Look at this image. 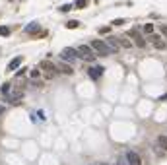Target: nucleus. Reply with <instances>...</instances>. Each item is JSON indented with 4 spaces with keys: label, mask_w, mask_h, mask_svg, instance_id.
Returning <instances> with one entry per match:
<instances>
[{
    "label": "nucleus",
    "mask_w": 167,
    "mask_h": 165,
    "mask_svg": "<svg viewBox=\"0 0 167 165\" xmlns=\"http://www.w3.org/2000/svg\"><path fill=\"white\" fill-rule=\"evenodd\" d=\"M124 161H126V158H119V161H117L115 165H124Z\"/></svg>",
    "instance_id": "24"
},
{
    "label": "nucleus",
    "mask_w": 167,
    "mask_h": 165,
    "mask_svg": "<svg viewBox=\"0 0 167 165\" xmlns=\"http://www.w3.org/2000/svg\"><path fill=\"white\" fill-rule=\"evenodd\" d=\"M60 56H62V60H64V62H68V64H74L76 60L80 58L78 51H76V49H72V47H64L62 51H60Z\"/></svg>",
    "instance_id": "3"
},
{
    "label": "nucleus",
    "mask_w": 167,
    "mask_h": 165,
    "mask_svg": "<svg viewBox=\"0 0 167 165\" xmlns=\"http://www.w3.org/2000/svg\"><path fill=\"white\" fill-rule=\"evenodd\" d=\"M0 93H2L4 97L10 95V84H2V88H0Z\"/></svg>",
    "instance_id": "15"
},
{
    "label": "nucleus",
    "mask_w": 167,
    "mask_h": 165,
    "mask_svg": "<svg viewBox=\"0 0 167 165\" xmlns=\"http://www.w3.org/2000/svg\"><path fill=\"white\" fill-rule=\"evenodd\" d=\"M160 29H161V33L167 37V26H160Z\"/></svg>",
    "instance_id": "23"
},
{
    "label": "nucleus",
    "mask_w": 167,
    "mask_h": 165,
    "mask_svg": "<svg viewBox=\"0 0 167 165\" xmlns=\"http://www.w3.org/2000/svg\"><path fill=\"white\" fill-rule=\"evenodd\" d=\"M76 51H78L80 58H84L85 62H93V60L97 58V55H95V52H93V49L89 47V45H80V47L76 49Z\"/></svg>",
    "instance_id": "2"
},
{
    "label": "nucleus",
    "mask_w": 167,
    "mask_h": 165,
    "mask_svg": "<svg viewBox=\"0 0 167 165\" xmlns=\"http://www.w3.org/2000/svg\"><path fill=\"white\" fill-rule=\"evenodd\" d=\"M101 165H107V163H101Z\"/></svg>",
    "instance_id": "28"
},
{
    "label": "nucleus",
    "mask_w": 167,
    "mask_h": 165,
    "mask_svg": "<svg viewBox=\"0 0 167 165\" xmlns=\"http://www.w3.org/2000/svg\"><path fill=\"white\" fill-rule=\"evenodd\" d=\"M99 31H101V33H109V31H111V27H101Z\"/></svg>",
    "instance_id": "26"
},
{
    "label": "nucleus",
    "mask_w": 167,
    "mask_h": 165,
    "mask_svg": "<svg viewBox=\"0 0 167 165\" xmlns=\"http://www.w3.org/2000/svg\"><path fill=\"white\" fill-rule=\"evenodd\" d=\"M10 35V29L8 27H0V37H8Z\"/></svg>",
    "instance_id": "20"
},
{
    "label": "nucleus",
    "mask_w": 167,
    "mask_h": 165,
    "mask_svg": "<svg viewBox=\"0 0 167 165\" xmlns=\"http://www.w3.org/2000/svg\"><path fill=\"white\" fill-rule=\"evenodd\" d=\"M142 31H144V33H148V35H152V33L156 31V26H154V23H146V26L142 27Z\"/></svg>",
    "instance_id": "14"
},
{
    "label": "nucleus",
    "mask_w": 167,
    "mask_h": 165,
    "mask_svg": "<svg viewBox=\"0 0 167 165\" xmlns=\"http://www.w3.org/2000/svg\"><path fill=\"white\" fill-rule=\"evenodd\" d=\"M29 76L33 78V80H35V78H39V76H41V72H39V68H33V70H31V72H29Z\"/></svg>",
    "instance_id": "19"
},
{
    "label": "nucleus",
    "mask_w": 167,
    "mask_h": 165,
    "mask_svg": "<svg viewBox=\"0 0 167 165\" xmlns=\"http://www.w3.org/2000/svg\"><path fill=\"white\" fill-rule=\"evenodd\" d=\"M105 43H107V47L111 49V52H117V51L121 49L119 45H117V43H119V39H115V37H109V39L105 41Z\"/></svg>",
    "instance_id": "9"
},
{
    "label": "nucleus",
    "mask_w": 167,
    "mask_h": 165,
    "mask_svg": "<svg viewBox=\"0 0 167 165\" xmlns=\"http://www.w3.org/2000/svg\"><path fill=\"white\" fill-rule=\"evenodd\" d=\"M157 146H161V148H163V150L167 152V134L157 136Z\"/></svg>",
    "instance_id": "12"
},
{
    "label": "nucleus",
    "mask_w": 167,
    "mask_h": 165,
    "mask_svg": "<svg viewBox=\"0 0 167 165\" xmlns=\"http://www.w3.org/2000/svg\"><path fill=\"white\" fill-rule=\"evenodd\" d=\"M23 74H25V68H22V70H18V74H16V76H19V78H22V76H23Z\"/></svg>",
    "instance_id": "25"
},
{
    "label": "nucleus",
    "mask_w": 167,
    "mask_h": 165,
    "mask_svg": "<svg viewBox=\"0 0 167 165\" xmlns=\"http://www.w3.org/2000/svg\"><path fill=\"white\" fill-rule=\"evenodd\" d=\"M56 70H58V74H66V76H72V74H74V68L68 62H64V60L56 64Z\"/></svg>",
    "instance_id": "7"
},
{
    "label": "nucleus",
    "mask_w": 167,
    "mask_h": 165,
    "mask_svg": "<svg viewBox=\"0 0 167 165\" xmlns=\"http://www.w3.org/2000/svg\"><path fill=\"white\" fill-rule=\"evenodd\" d=\"M124 23H126L124 20H123V18H119V20H115V22H113V26H124Z\"/></svg>",
    "instance_id": "22"
},
{
    "label": "nucleus",
    "mask_w": 167,
    "mask_h": 165,
    "mask_svg": "<svg viewBox=\"0 0 167 165\" xmlns=\"http://www.w3.org/2000/svg\"><path fill=\"white\" fill-rule=\"evenodd\" d=\"M41 68L45 70V72H47V74H45L47 78H55L56 74H58V70H56V64H52L51 60H43V62H41Z\"/></svg>",
    "instance_id": "5"
},
{
    "label": "nucleus",
    "mask_w": 167,
    "mask_h": 165,
    "mask_svg": "<svg viewBox=\"0 0 167 165\" xmlns=\"http://www.w3.org/2000/svg\"><path fill=\"white\" fill-rule=\"evenodd\" d=\"M152 41H154V47H156V49H165V43L161 41V37H160V35H154V37H152Z\"/></svg>",
    "instance_id": "10"
},
{
    "label": "nucleus",
    "mask_w": 167,
    "mask_h": 165,
    "mask_svg": "<svg viewBox=\"0 0 167 165\" xmlns=\"http://www.w3.org/2000/svg\"><path fill=\"white\" fill-rule=\"evenodd\" d=\"M68 29H76V27H80V22H76V20H70V22L66 23Z\"/></svg>",
    "instance_id": "16"
},
{
    "label": "nucleus",
    "mask_w": 167,
    "mask_h": 165,
    "mask_svg": "<svg viewBox=\"0 0 167 165\" xmlns=\"http://www.w3.org/2000/svg\"><path fill=\"white\" fill-rule=\"evenodd\" d=\"M4 111H6V107H4V105H0V117L4 115Z\"/></svg>",
    "instance_id": "27"
},
{
    "label": "nucleus",
    "mask_w": 167,
    "mask_h": 165,
    "mask_svg": "<svg viewBox=\"0 0 167 165\" xmlns=\"http://www.w3.org/2000/svg\"><path fill=\"white\" fill-rule=\"evenodd\" d=\"M74 6L76 8H85V6H88V0H76Z\"/></svg>",
    "instance_id": "18"
},
{
    "label": "nucleus",
    "mask_w": 167,
    "mask_h": 165,
    "mask_svg": "<svg viewBox=\"0 0 167 165\" xmlns=\"http://www.w3.org/2000/svg\"><path fill=\"white\" fill-rule=\"evenodd\" d=\"M119 43L123 45V47H126V49H130V47H132V43L128 41V37H123V39H119Z\"/></svg>",
    "instance_id": "17"
},
{
    "label": "nucleus",
    "mask_w": 167,
    "mask_h": 165,
    "mask_svg": "<svg viewBox=\"0 0 167 165\" xmlns=\"http://www.w3.org/2000/svg\"><path fill=\"white\" fill-rule=\"evenodd\" d=\"M126 163L128 165H142V158L138 152H126Z\"/></svg>",
    "instance_id": "6"
},
{
    "label": "nucleus",
    "mask_w": 167,
    "mask_h": 165,
    "mask_svg": "<svg viewBox=\"0 0 167 165\" xmlns=\"http://www.w3.org/2000/svg\"><path fill=\"white\" fill-rule=\"evenodd\" d=\"M88 74H89L91 80H97V78H101V74H103V68H101V66H93V68L88 70Z\"/></svg>",
    "instance_id": "8"
},
{
    "label": "nucleus",
    "mask_w": 167,
    "mask_h": 165,
    "mask_svg": "<svg viewBox=\"0 0 167 165\" xmlns=\"http://www.w3.org/2000/svg\"><path fill=\"white\" fill-rule=\"evenodd\" d=\"M25 31H27V33H39V23H37V22H31L29 26L25 27Z\"/></svg>",
    "instance_id": "13"
},
{
    "label": "nucleus",
    "mask_w": 167,
    "mask_h": 165,
    "mask_svg": "<svg viewBox=\"0 0 167 165\" xmlns=\"http://www.w3.org/2000/svg\"><path fill=\"white\" fill-rule=\"evenodd\" d=\"M89 47H91L93 52H95V55H99V56H107V55H111V49H109L107 43H105V41H101V39L91 41V45H89Z\"/></svg>",
    "instance_id": "1"
},
{
    "label": "nucleus",
    "mask_w": 167,
    "mask_h": 165,
    "mask_svg": "<svg viewBox=\"0 0 167 165\" xmlns=\"http://www.w3.org/2000/svg\"><path fill=\"white\" fill-rule=\"evenodd\" d=\"M22 62H23V58H22V56H16V58L12 60L10 64H8V70H16V68H18V66L22 64Z\"/></svg>",
    "instance_id": "11"
},
{
    "label": "nucleus",
    "mask_w": 167,
    "mask_h": 165,
    "mask_svg": "<svg viewBox=\"0 0 167 165\" xmlns=\"http://www.w3.org/2000/svg\"><path fill=\"white\" fill-rule=\"evenodd\" d=\"M128 37H130V39H134V45H138V47H146V39L142 37V31L140 29H136V27L130 29L128 31Z\"/></svg>",
    "instance_id": "4"
},
{
    "label": "nucleus",
    "mask_w": 167,
    "mask_h": 165,
    "mask_svg": "<svg viewBox=\"0 0 167 165\" xmlns=\"http://www.w3.org/2000/svg\"><path fill=\"white\" fill-rule=\"evenodd\" d=\"M70 8H72V4H64V6H60L58 10H60V12H62V14H64V12H68V10H70Z\"/></svg>",
    "instance_id": "21"
}]
</instances>
